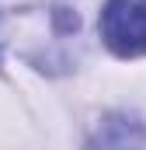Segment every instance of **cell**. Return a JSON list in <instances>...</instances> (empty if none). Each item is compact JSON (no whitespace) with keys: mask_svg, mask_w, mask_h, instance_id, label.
<instances>
[{"mask_svg":"<svg viewBox=\"0 0 146 150\" xmlns=\"http://www.w3.org/2000/svg\"><path fill=\"white\" fill-rule=\"evenodd\" d=\"M101 38L115 56H143L146 52V0H108L101 11Z\"/></svg>","mask_w":146,"mask_h":150,"instance_id":"6da1fadb","label":"cell"}]
</instances>
